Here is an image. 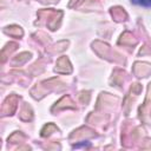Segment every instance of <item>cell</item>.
<instances>
[{
	"label": "cell",
	"mask_w": 151,
	"mask_h": 151,
	"mask_svg": "<svg viewBox=\"0 0 151 151\" xmlns=\"http://www.w3.org/2000/svg\"><path fill=\"white\" fill-rule=\"evenodd\" d=\"M131 2L142 7H151V0H131Z\"/></svg>",
	"instance_id": "cell-1"
}]
</instances>
